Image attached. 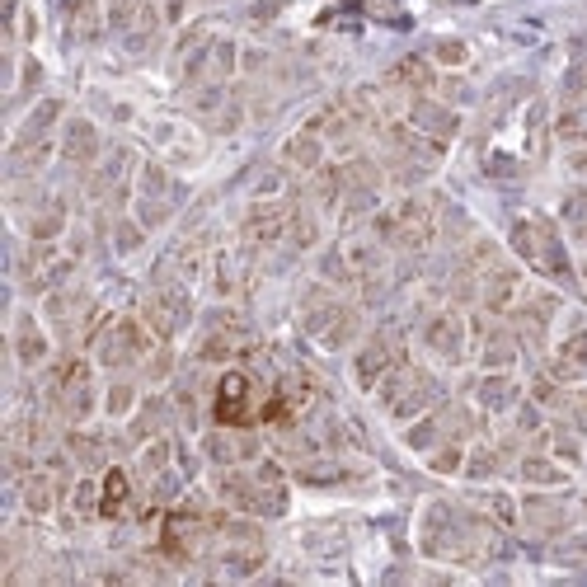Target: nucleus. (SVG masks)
I'll return each instance as SVG.
<instances>
[{"mask_svg": "<svg viewBox=\"0 0 587 587\" xmlns=\"http://www.w3.org/2000/svg\"><path fill=\"white\" fill-rule=\"evenodd\" d=\"M484 508L494 512V517H498L503 526H512V522H517V503H512L508 494H489V498H484Z\"/></svg>", "mask_w": 587, "mask_h": 587, "instance_id": "37", "label": "nucleus"}, {"mask_svg": "<svg viewBox=\"0 0 587 587\" xmlns=\"http://www.w3.org/2000/svg\"><path fill=\"white\" fill-rule=\"evenodd\" d=\"M465 475L470 479H494L498 475V451L484 442V447L475 451H465Z\"/></svg>", "mask_w": 587, "mask_h": 587, "instance_id": "30", "label": "nucleus"}, {"mask_svg": "<svg viewBox=\"0 0 587 587\" xmlns=\"http://www.w3.org/2000/svg\"><path fill=\"white\" fill-rule=\"evenodd\" d=\"M512 245H517V254H522L531 268H541V273H555V278H569L564 240H559V231H555V226H550L545 217L517 221V231H512Z\"/></svg>", "mask_w": 587, "mask_h": 587, "instance_id": "4", "label": "nucleus"}, {"mask_svg": "<svg viewBox=\"0 0 587 587\" xmlns=\"http://www.w3.org/2000/svg\"><path fill=\"white\" fill-rule=\"evenodd\" d=\"M287 221H292V207L287 202H254L240 221V235L249 245H278L287 235Z\"/></svg>", "mask_w": 587, "mask_h": 587, "instance_id": "10", "label": "nucleus"}, {"mask_svg": "<svg viewBox=\"0 0 587 587\" xmlns=\"http://www.w3.org/2000/svg\"><path fill=\"white\" fill-rule=\"evenodd\" d=\"M170 353H165V348H160V353L155 357H146V376H151V381H160V376H170Z\"/></svg>", "mask_w": 587, "mask_h": 587, "instance_id": "38", "label": "nucleus"}, {"mask_svg": "<svg viewBox=\"0 0 587 587\" xmlns=\"http://www.w3.org/2000/svg\"><path fill=\"white\" fill-rule=\"evenodd\" d=\"M470 353L479 357L484 371H508L512 362H517V334H512L508 325H498V320L475 315V320H470Z\"/></svg>", "mask_w": 587, "mask_h": 587, "instance_id": "8", "label": "nucleus"}, {"mask_svg": "<svg viewBox=\"0 0 587 587\" xmlns=\"http://www.w3.org/2000/svg\"><path fill=\"white\" fill-rule=\"evenodd\" d=\"M479 282H484V287H479V301H484L489 315H508V310L517 306V296L526 292V278L503 259H498L494 268H484V278Z\"/></svg>", "mask_w": 587, "mask_h": 587, "instance_id": "9", "label": "nucleus"}, {"mask_svg": "<svg viewBox=\"0 0 587 587\" xmlns=\"http://www.w3.org/2000/svg\"><path fill=\"white\" fill-rule=\"evenodd\" d=\"M517 470H522V479L531 484V489H559V484L569 479V470H564L559 461H550V456H522Z\"/></svg>", "mask_w": 587, "mask_h": 587, "instance_id": "20", "label": "nucleus"}, {"mask_svg": "<svg viewBox=\"0 0 587 587\" xmlns=\"http://www.w3.org/2000/svg\"><path fill=\"white\" fill-rule=\"evenodd\" d=\"M564 226L578 245H587V188H573L569 198H564Z\"/></svg>", "mask_w": 587, "mask_h": 587, "instance_id": "25", "label": "nucleus"}, {"mask_svg": "<svg viewBox=\"0 0 587 587\" xmlns=\"http://www.w3.org/2000/svg\"><path fill=\"white\" fill-rule=\"evenodd\" d=\"M141 475L151 479V475H165L170 470V437H151V447L141 451V465H137Z\"/></svg>", "mask_w": 587, "mask_h": 587, "instance_id": "28", "label": "nucleus"}, {"mask_svg": "<svg viewBox=\"0 0 587 587\" xmlns=\"http://www.w3.org/2000/svg\"><path fill=\"white\" fill-rule=\"evenodd\" d=\"M583 517H587V498H583Z\"/></svg>", "mask_w": 587, "mask_h": 587, "instance_id": "41", "label": "nucleus"}, {"mask_svg": "<svg viewBox=\"0 0 587 587\" xmlns=\"http://www.w3.org/2000/svg\"><path fill=\"white\" fill-rule=\"evenodd\" d=\"M141 235H146L141 221H118V226H113V245H118V254H132V249L141 245Z\"/></svg>", "mask_w": 587, "mask_h": 587, "instance_id": "35", "label": "nucleus"}, {"mask_svg": "<svg viewBox=\"0 0 587 587\" xmlns=\"http://www.w3.org/2000/svg\"><path fill=\"white\" fill-rule=\"evenodd\" d=\"M10 348H15L19 367H43L47 362V334H43V325H38V315L19 310L15 325H10Z\"/></svg>", "mask_w": 587, "mask_h": 587, "instance_id": "13", "label": "nucleus"}, {"mask_svg": "<svg viewBox=\"0 0 587 587\" xmlns=\"http://www.w3.org/2000/svg\"><path fill=\"white\" fill-rule=\"evenodd\" d=\"M545 437H550V451H555L564 465H578V461H583V442H578V433H573V428H550Z\"/></svg>", "mask_w": 587, "mask_h": 587, "instance_id": "27", "label": "nucleus"}, {"mask_svg": "<svg viewBox=\"0 0 587 587\" xmlns=\"http://www.w3.org/2000/svg\"><path fill=\"white\" fill-rule=\"evenodd\" d=\"M57 498H62V484H52L47 470H33V475L24 479V508H29L33 517H47V512L57 508Z\"/></svg>", "mask_w": 587, "mask_h": 587, "instance_id": "19", "label": "nucleus"}, {"mask_svg": "<svg viewBox=\"0 0 587 587\" xmlns=\"http://www.w3.org/2000/svg\"><path fill=\"white\" fill-rule=\"evenodd\" d=\"M428 465H433L437 475H456V470H465V447L456 442V437H447L442 447L428 451Z\"/></svg>", "mask_w": 587, "mask_h": 587, "instance_id": "26", "label": "nucleus"}, {"mask_svg": "<svg viewBox=\"0 0 587 587\" xmlns=\"http://www.w3.org/2000/svg\"><path fill=\"white\" fill-rule=\"evenodd\" d=\"M137 0H104V19H109V29H132V24H137Z\"/></svg>", "mask_w": 587, "mask_h": 587, "instance_id": "32", "label": "nucleus"}, {"mask_svg": "<svg viewBox=\"0 0 587 587\" xmlns=\"http://www.w3.org/2000/svg\"><path fill=\"white\" fill-rule=\"evenodd\" d=\"M141 320L151 325V334L174 339V334H179V329H188V320H193V301H188L184 287L165 282V287H155V292L141 301Z\"/></svg>", "mask_w": 587, "mask_h": 587, "instance_id": "6", "label": "nucleus"}, {"mask_svg": "<svg viewBox=\"0 0 587 587\" xmlns=\"http://www.w3.org/2000/svg\"><path fill=\"white\" fill-rule=\"evenodd\" d=\"M433 57H437V66H465V57H470V52H465L461 38H437Z\"/></svg>", "mask_w": 587, "mask_h": 587, "instance_id": "34", "label": "nucleus"}, {"mask_svg": "<svg viewBox=\"0 0 587 587\" xmlns=\"http://www.w3.org/2000/svg\"><path fill=\"white\" fill-rule=\"evenodd\" d=\"M569 170L587 174V146H583V151H573V155H569Z\"/></svg>", "mask_w": 587, "mask_h": 587, "instance_id": "39", "label": "nucleus"}, {"mask_svg": "<svg viewBox=\"0 0 587 587\" xmlns=\"http://www.w3.org/2000/svg\"><path fill=\"white\" fill-rule=\"evenodd\" d=\"M390 80H404V85H414L418 94L428 90V85H433V66L423 62V57H404L400 66H395V76Z\"/></svg>", "mask_w": 587, "mask_h": 587, "instance_id": "29", "label": "nucleus"}, {"mask_svg": "<svg viewBox=\"0 0 587 587\" xmlns=\"http://www.w3.org/2000/svg\"><path fill=\"white\" fill-rule=\"evenodd\" d=\"M71 508H76L80 517H94V512H104V508H99V489H94V479H80L76 498H71Z\"/></svg>", "mask_w": 587, "mask_h": 587, "instance_id": "36", "label": "nucleus"}, {"mask_svg": "<svg viewBox=\"0 0 587 587\" xmlns=\"http://www.w3.org/2000/svg\"><path fill=\"white\" fill-rule=\"evenodd\" d=\"M282 160L287 165H296V170L315 174L320 165H325V137L315 132V127H306V132H296V137L282 141Z\"/></svg>", "mask_w": 587, "mask_h": 587, "instance_id": "15", "label": "nucleus"}, {"mask_svg": "<svg viewBox=\"0 0 587 587\" xmlns=\"http://www.w3.org/2000/svg\"><path fill=\"white\" fill-rule=\"evenodd\" d=\"M522 512H526V526H536V531H559V526H569V508L555 503V498H545V494H526Z\"/></svg>", "mask_w": 587, "mask_h": 587, "instance_id": "18", "label": "nucleus"}, {"mask_svg": "<svg viewBox=\"0 0 587 587\" xmlns=\"http://www.w3.org/2000/svg\"><path fill=\"white\" fill-rule=\"evenodd\" d=\"M235 71V43L231 38H212V76L226 80Z\"/></svg>", "mask_w": 587, "mask_h": 587, "instance_id": "33", "label": "nucleus"}, {"mask_svg": "<svg viewBox=\"0 0 587 587\" xmlns=\"http://www.w3.org/2000/svg\"><path fill=\"white\" fill-rule=\"evenodd\" d=\"M62 118V99H47L43 109H33L29 113V123L19 127V137L15 141H47V127Z\"/></svg>", "mask_w": 587, "mask_h": 587, "instance_id": "22", "label": "nucleus"}, {"mask_svg": "<svg viewBox=\"0 0 587 587\" xmlns=\"http://www.w3.org/2000/svg\"><path fill=\"white\" fill-rule=\"evenodd\" d=\"M371 226H376V235H381L390 249H409V254L433 240V212H428V202H423V198L395 202V207H390V212H381Z\"/></svg>", "mask_w": 587, "mask_h": 587, "instance_id": "2", "label": "nucleus"}, {"mask_svg": "<svg viewBox=\"0 0 587 587\" xmlns=\"http://www.w3.org/2000/svg\"><path fill=\"white\" fill-rule=\"evenodd\" d=\"M151 357V325L146 320H113L99 339V367H132V362H146Z\"/></svg>", "mask_w": 587, "mask_h": 587, "instance_id": "5", "label": "nucleus"}, {"mask_svg": "<svg viewBox=\"0 0 587 587\" xmlns=\"http://www.w3.org/2000/svg\"><path fill=\"white\" fill-rule=\"evenodd\" d=\"M287 240H292L296 249L320 245V221H315V212H306V207H292V221H287Z\"/></svg>", "mask_w": 587, "mask_h": 587, "instance_id": "23", "label": "nucleus"}, {"mask_svg": "<svg viewBox=\"0 0 587 587\" xmlns=\"http://www.w3.org/2000/svg\"><path fill=\"white\" fill-rule=\"evenodd\" d=\"M400 362H404L400 348H395L386 334H376V339H367V343H362V353L353 357V371H357V381H362V386L376 390L390 376V371L400 367Z\"/></svg>", "mask_w": 587, "mask_h": 587, "instance_id": "11", "label": "nucleus"}, {"mask_svg": "<svg viewBox=\"0 0 587 587\" xmlns=\"http://www.w3.org/2000/svg\"><path fill=\"white\" fill-rule=\"evenodd\" d=\"M550 376L555 381H587V320H573V329L559 339L550 357Z\"/></svg>", "mask_w": 587, "mask_h": 587, "instance_id": "12", "label": "nucleus"}, {"mask_svg": "<svg viewBox=\"0 0 587 587\" xmlns=\"http://www.w3.org/2000/svg\"><path fill=\"white\" fill-rule=\"evenodd\" d=\"M52 409L66 418V423H85L94 414V386H90V362L80 357H66L62 367L52 371V390H47Z\"/></svg>", "mask_w": 587, "mask_h": 587, "instance_id": "3", "label": "nucleus"}, {"mask_svg": "<svg viewBox=\"0 0 587 587\" xmlns=\"http://www.w3.org/2000/svg\"><path fill=\"white\" fill-rule=\"evenodd\" d=\"M409 118H414L418 137H437V141H447L451 132H456V113L442 109V104H433V99H423V94H418L414 104H409Z\"/></svg>", "mask_w": 587, "mask_h": 587, "instance_id": "17", "label": "nucleus"}, {"mask_svg": "<svg viewBox=\"0 0 587 587\" xmlns=\"http://www.w3.org/2000/svg\"><path fill=\"white\" fill-rule=\"evenodd\" d=\"M517 381H512L508 371H484V381L475 386V400L479 409H489V414H508L512 404H517Z\"/></svg>", "mask_w": 587, "mask_h": 587, "instance_id": "16", "label": "nucleus"}, {"mask_svg": "<svg viewBox=\"0 0 587 587\" xmlns=\"http://www.w3.org/2000/svg\"><path fill=\"white\" fill-rule=\"evenodd\" d=\"M104 414L109 418H132L137 414V386H132V381H113V386L104 390Z\"/></svg>", "mask_w": 587, "mask_h": 587, "instance_id": "24", "label": "nucleus"}, {"mask_svg": "<svg viewBox=\"0 0 587 587\" xmlns=\"http://www.w3.org/2000/svg\"><path fill=\"white\" fill-rule=\"evenodd\" d=\"M66 451H71V456H76V465H85V470H99V465H104V442H99V437L94 433H66Z\"/></svg>", "mask_w": 587, "mask_h": 587, "instance_id": "21", "label": "nucleus"}, {"mask_svg": "<svg viewBox=\"0 0 587 587\" xmlns=\"http://www.w3.org/2000/svg\"><path fill=\"white\" fill-rule=\"evenodd\" d=\"M583 287H587V259H583Z\"/></svg>", "mask_w": 587, "mask_h": 587, "instance_id": "40", "label": "nucleus"}, {"mask_svg": "<svg viewBox=\"0 0 587 587\" xmlns=\"http://www.w3.org/2000/svg\"><path fill=\"white\" fill-rule=\"evenodd\" d=\"M137 188H141V198H165V188H170V170L165 165H141V179H137Z\"/></svg>", "mask_w": 587, "mask_h": 587, "instance_id": "31", "label": "nucleus"}, {"mask_svg": "<svg viewBox=\"0 0 587 587\" xmlns=\"http://www.w3.org/2000/svg\"><path fill=\"white\" fill-rule=\"evenodd\" d=\"M99 127L90 123V118H71V123L62 127V160L66 165H80V170H90L94 155H99Z\"/></svg>", "mask_w": 587, "mask_h": 587, "instance_id": "14", "label": "nucleus"}, {"mask_svg": "<svg viewBox=\"0 0 587 587\" xmlns=\"http://www.w3.org/2000/svg\"><path fill=\"white\" fill-rule=\"evenodd\" d=\"M433 395H437V381L423 367H409V362H400V367L376 386V400H381V409H386L395 423H409L414 414H423V409L433 404Z\"/></svg>", "mask_w": 587, "mask_h": 587, "instance_id": "1", "label": "nucleus"}, {"mask_svg": "<svg viewBox=\"0 0 587 587\" xmlns=\"http://www.w3.org/2000/svg\"><path fill=\"white\" fill-rule=\"evenodd\" d=\"M418 339H423V348H428L437 362H451V367L470 353V325H465L456 310H437V315H428L423 329H418Z\"/></svg>", "mask_w": 587, "mask_h": 587, "instance_id": "7", "label": "nucleus"}]
</instances>
